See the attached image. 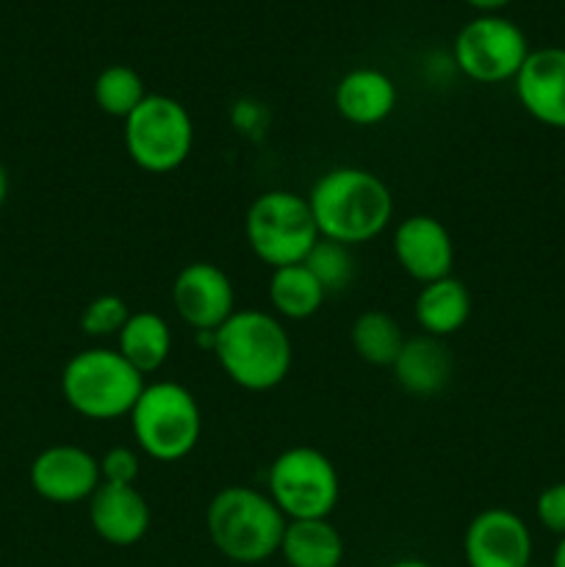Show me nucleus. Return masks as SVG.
<instances>
[{
    "mask_svg": "<svg viewBox=\"0 0 565 567\" xmlns=\"http://www.w3.org/2000/svg\"><path fill=\"white\" fill-rule=\"evenodd\" d=\"M463 557L469 567H530V526L513 509H482L465 526Z\"/></svg>",
    "mask_w": 565,
    "mask_h": 567,
    "instance_id": "11",
    "label": "nucleus"
},
{
    "mask_svg": "<svg viewBox=\"0 0 565 567\" xmlns=\"http://www.w3.org/2000/svg\"><path fill=\"white\" fill-rule=\"evenodd\" d=\"M244 236L255 258L269 269L302 264L321 238L308 197L288 188H271L249 203Z\"/></svg>",
    "mask_w": 565,
    "mask_h": 567,
    "instance_id": "6",
    "label": "nucleus"
},
{
    "mask_svg": "<svg viewBox=\"0 0 565 567\" xmlns=\"http://www.w3.org/2000/svg\"><path fill=\"white\" fill-rule=\"evenodd\" d=\"M321 238L358 247L388 230L393 194L380 175L360 166H336L319 175L308 194Z\"/></svg>",
    "mask_w": 565,
    "mask_h": 567,
    "instance_id": "1",
    "label": "nucleus"
},
{
    "mask_svg": "<svg viewBox=\"0 0 565 567\" xmlns=\"http://www.w3.org/2000/svg\"><path fill=\"white\" fill-rule=\"evenodd\" d=\"M454 64L474 83L515 81L530 55L526 33L502 14H480L454 37Z\"/></svg>",
    "mask_w": 565,
    "mask_h": 567,
    "instance_id": "9",
    "label": "nucleus"
},
{
    "mask_svg": "<svg viewBox=\"0 0 565 567\" xmlns=\"http://www.w3.org/2000/svg\"><path fill=\"white\" fill-rule=\"evenodd\" d=\"M116 352L142 377L155 374L164 369L172 354L170 321L153 310H133L116 336Z\"/></svg>",
    "mask_w": 565,
    "mask_h": 567,
    "instance_id": "19",
    "label": "nucleus"
},
{
    "mask_svg": "<svg viewBox=\"0 0 565 567\" xmlns=\"http://www.w3.org/2000/svg\"><path fill=\"white\" fill-rule=\"evenodd\" d=\"M552 567H565V537H559L557 548H554V559Z\"/></svg>",
    "mask_w": 565,
    "mask_h": 567,
    "instance_id": "31",
    "label": "nucleus"
},
{
    "mask_svg": "<svg viewBox=\"0 0 565 567\" xmlns=\"http://www.w3.org/2000/svg\"><path fill=\"white\" fill-rule=\"evenodd\" d=\"M144 385V377L116 349L105 347L72 354L61 371V396L89 421H116L131 415Z\"/></svg>",
    "mask_w": 565,
    "mask_h": 567,
    "instance_id": "4",
    "label": "nucleus"
},
{
    "mask_svg": "<svg viewBox=\"0 0 565 567\" xmlns=\"http://www.w3.org/2000/svg\"><path fill=\"white\" fill-rule=\"evenodd\" d=\"M214 358L227 380L242 391L264 393L280 385L294 363L288 330L275 313L238 308L216 330Z\"/></svg>",
    "mask_w": 565,
    "mask_h": 567,
    "instance_id": "2",
    "label": "nucleus"
},
{
    "mask_svg": "<svg viewBox=\"0 0 565 567\" xmlns=\"http://www.w3.org/2000/svg\"><path fill=\"white\" fill-rule=\"evenodd\" d=\"M266 493L286 520L330 518L341 498L336 465L314 446H291L277 454L266 474Z\"/></svg>",
    "mask_w": 565,
    "mask_h": 567,
    "instance_id": "8",
    "label": "nucleus"
},
{
    "mask_svg": "<svg viewBox=\"0 0 565 567\" xmlns=\"http://www.w3.org/2000/svg\"><path fill=\"white\" fill-rule=\"evenodd\" d=\"M535 513L543 529L565 537V482H557V485H548L546 491H541Z\"/></svg>",
    "mask_w": 565,
    "mask_h": 567,
    "instance_id": "27",
    "label": "nucleus"
},
{
    "mask_svg": "<svg viewBox=\"0 0 565 567\" xmlns=\"http://www.w3.org/2000/svg\"><path fill=\"white\" fill-rule=\"evenodd\" d=\"M286 515L269 493L249 485H227L205 509V532L210 546L238 565H258L280 554Z\"/></svg>",
    "mask_w": 565,
    "mask_h": 567,
    "instance_id": "3",
    "label": "nucleus"
},
{
    "mask_svg": "<svg viewBox=\"0 0 565 567\" xmlns=\"http://www.w3.org/2000/svg\"><path fill=\"white\" fill-rule=\"evenodd\" d=\"M515 94L532 120L565 131V48L530 50L515 75Z\"/></svg>",
    "mask_w": 565,
    "mask_h": 567,
    "instance_id": "14",
    "label": "nucleus"
},
{
    "mask_svg": "<svg viewBox=\"0 0 565 567\" xmlns=\"http://www.w3.org/2000/svg\"><path fill=\"white\" fill-rule=\"evenodd\" d=\"M100 460V480L109 485H136L142 474V460L133 449L111 446Z\"/></svg>",
    "mask_w": 565,
    "mask_h": 567,
    "instance_id": "26",
    "label": "nucleus"
},
{
    "mask_svg": "<svg viewBox=\"0 0 565 567\" xmlns=\"http://www.w3.org/2000/svg\"><path fill=\"white\" fill-rule=\"evenodd\" d=\"M349 341H352L355 354L363 363L377 365V369H391L408 338H404L402 327L391 313H386V310H363L355 319L352 330H349Z\"/></svg>",
    "mask_w": 565,
    "mask_h": 567,
    "instance_id": "22",
    "label": "nucleus"
},
{
    "mask_svg": "<svg viewBox=\"0 0 565 567\" xmlns=\"http://www.w3.org/2000/svg\"><path fill=\"white\" fill-rule=\"evenodd\" d=\"M172 308L192 332L219 330L236 313V288L225 269L208 260L186 264L172 282Z\"/></svg>",
    "mask_w": 565,
    "mask_h": 567,
    "instance_id": "10",
    "label": "nucleus"
},
{
    "mask_svg": "<svg viewBox=\"0 0 565 567\" xmlns=\"http://www.w3.org/2000/svg\"><path fill=\"white\" fill-rule=\"evenodd\" d=\"M415 324L421 327L424 336L441 338L446 341L449 336L460 332L471 316V293L463 280L458 277H443V280L427 282L415 293L413 302Z\"/></svg>",
    "mask_w": 565,
    "mask_h": 567,
    "instance_id": "18",
    "label": "nucleus"
},
{
    "mask_svg": "<svg viewBox=\"0 0 565 567\" xmlns=\"http://www.w3.org/2000/svg\"><path fill=\"white\" fill-rule=\"evenodd\" d=\"M133 310L116 293H100L83 308L81 332L89 338H116Z\"/></svg>",
    "mask_w": 565,
    "mask_h": 567,
    "instance_id": "25",
    "label": "nucleus"
},
{
    "mask_svg": "<svg viewBox=\"0 0 565 567\" xmlns=\"http://www.w3.org/2000/svg\"><path fill=\"white\" fill-rule=\"evenodd\" d=\"M393 258L410 280L435 282L452 277L454 241L446 225L430 214L408 216L393 230Z\"/></svg>",
    "mask_w": 565,
    "mask_h": 567,
    "instance_id": "13",
    "label": "nucleus"
},
{
    "mask_svg": "<svg viewBox=\"0 0 565 567\" xmlns=\"http://www.w3.org/2000/svg\"><path fill=\"white\" fill-rule=\"evenodd\" d=\"M33 493L50 504H81L100 487V460L72 443L48 446L28 471Z\"/></svg>",
    "mask_w": 565,
    "mask_h": 567,
    "instance_id": "12",
    "label": "nucleus"
},
{
    "mask_svg": "<svg viewBox=\"0 0 565 567\" xmlns=\"http://www.w3.org/2000/svg\"><path fill=\"white\" fill-rule=\"evenodd\" d=\"M6 197H9V172H6L3 161H0V208H3Z\"/></svg>",
    "mask_w": 565,
    "mask_h": 567,
    "instance_id": "29",
    "label": "nucleus"
},
{
    "mask_svg": "<svg viewBox=\"0 0 565 567\" xmlns=\"http://www.w3.org/2000/svg\"><path fill=\"white\" fill-rule=\"evenodd\" d=\"M89 524L94 535L116 548L136 546L147 537L153 513L147 498L136 485H109L100 482L97 491L89 498Z\"/></svg>",
    "mask_w": 565,
    "mask_h": 567,
    "instance_id": "15",
    "label": "nucleus"
},
{
    "mask_svg": "<svg viewBox=\"0 0 565 567\" xmlns=\"http://www.w3.org/2000/svg\"><path fill=\"white\" fill-rule=\"evenodd\" d=\"M397 83L374 66L349 70L336 86V111L349 125L371 127L386 122L397 109Z\"/></svg>",
    "mask_w": 565,
    "mask_h": 567,
    "instance_id": "16",
    "label": "nucleus"
},
{
    "mask_svg": "<svg viewBox=\"0 0 565 567\" xmlns=\"http://www.w3.org/2000/svg\"><path fill=\"white\" fill-rule=\"evenodd\" d=\"M147 94L142 75L127 64H111L94 78V105L114 120L125 122Z\"/></svg>",
    "mask_w": 565,
    "mask_h": 567,
    "instance_id": "23",
    "label": "nucleus"
},
{
    "mask_svg": "<svg viewBox=\"0 0 565 567\" xmlns=\"http://www.w3.org/2000/svg\"><path fill=\"white\" fill-rule=\"evenodd\" d=\"M388 567H432V565H430V563H424V559L404 557V559H397V563H391Z\"/></svg>",
    "mask_w": 565,
    "mask_h": 567,
    "instance_id": "30",
    "label": "nucleus"
},
{
    "mask_svg": "<svg viewBox=\"0 0 565 567\" xmlns=\"http://www.w3.org/2000/svg\"><path fill=\"white\" fill-rule=\"evenodd\" d=\"M530 567H535V565H530Z\"/></svg>",
    "mask_w": 565,
    "mask_h": 567,
    "instance_id": "32",
    "label": "nucleus"
},
{
    "mask_svg": "<svg viewBox=\"0 0 565 567\" xmlns=\"http://www.w3.org/2000/svg\"><path fill=\"white\" fill-rule=\"evenodd\" d=\"M127 419L138 452L155 463H177L188 457L203 435L199 402L186 385L172 380L147 382Z\"/></svg>",
    "mask_w": 565,
    "mask_h": 567,
    "instance_id": "5",
    "label": "nucleus"
},
{
    "mask_svg": "<svg viewBox=\"0 0 565 567\" xmlns=\"http://www.w3.org/2000/svg\"><path fill=\"white\" fill-rule=\"evenodd\" d=\"M302 264L308 266L310 275L321 282V288L327 291V297H330V293L343 291V288L352 286V280H355L352 247L330 241V238H319Z\"/></svg>",
    "mask_w": 565,
    "mask_h": 567,
    "instance_id": "24",
    "label": "nucleus"
},
{
    "mask_svg": "<svg viewBox=\"0 0 565 567\" xmlns=\"http://www.w3.org/2000/svg\"><path fill=\"white\" fill-rule=\"evenodd\" d=\"M280 554L288 567H341L343 537L330 518L288 520Z\"/></svg>",
    "mask_w": 565,
    "mask_h": 567,
    "instance_id": "20",
    "label": "nucleus"
},
{
    "mask_svg": "<svg viewBox=\"0 0 565 567\" xmlns=\"http://www.w3.org/2000/svg\"><path fill=\"white\" fill-rule=\"evenodd\" d=\"M393 380L402 388L404 393L419 399L438 396V393L446 391L449 380H452V354H449V347L441 341V338L432 336H415L408 338L399 352V358L393 360L391 365Z\"/></svg>",
    "mask_w": 565,
    "mask_h": 567,
    "instance_id": "17",
    "label": "nucleus"
},
{
    "mask_svg": "<svg viewBox=\"0 0 565 567\" xmlns=\"http://www.w3.org/2000/svg\"><path fill=\"white\" fill-rule=\"evenodd\" d=\"M327 291L305 264L271 269L269 305L277 319L305 321L325 308Z\"/></svg>",
    "mask_w": 565,
    "mask_h": 567,
    "instance_id": "21",
    "label": "nucleus"
},
{
    "mask_svg": "<svg viewBox=\"0 0 565 567\" xmlns=\"http://www.w3.org/2000/svg\"><path fill=\"white\" fill-rule=\"evenodd\" d=\"M127 158L150 175L181 169L194 150V120L170 94H147L125 120Z\"/></svg>",
    "mask_w": 565,
    "mask_h": 567,
    "instance_id": "7",
    "label": "nucleus"
},
{
    "mask_svg": "<svg viewBox=\"0 0 565 567\" xmlns=\"http://www.w3.org/2000/svg\"><path fill=\"white\" fill-rule=\"evenodd\" d=\"M463 3L476 9L480 14H499V11H502L504 6L513 3V0H463Z\"/></svg>",
    "mask_w": 565,
    "mask_h": 567,
    "instance_id": "28",
    "label": "nucleus"
}]
</instances>
